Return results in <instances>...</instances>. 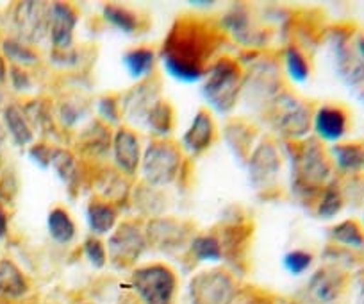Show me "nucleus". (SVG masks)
I'll return each mask as SVG.
<instances>
[{
    "mask_svg": "<svg viewBox=\"0 0 364 304\" xmlns=\"http://www.w3.org/2000/svg\"><path fill=\"white\" fill-rule=\"evenodd\" d=\"M211 34L198 22L178 20L161 52V65L171 79L184 85L200 83L211 56Z\"/></svg>",
    "mask_w": 364,
    "mask_h": 304,
    "instance_id": "obj_1",
    "label": "nucleus"
},
{
    "mask_svg": "<svg viewBox=\"0 0 364 304\" xmlns=\"http://www.w3.org/2000/svg\"><path fill=\"white\" fill-rule=\"evenodd\" d=\"M243 88V72L240 63L222 58L209 65L202 78V97L211 111L229 115L236 110Z\"/></svg>",
    "mask_w": 364,
    "mask_h": 304,
    "instance_id": "obj_2",
    "label": "nucleus"
},
{
    "mask_svg": "<svg viewBox=\"0 0 364 304\" xmlns=\"http://www.w3.org/2000/svg\"><path fill=\"white\" fill-rule=\"evenodd\" d=\"M332 177V162L316 138L304 140L299 150L293 152L291 183L293 192L299 195L318 194L323 190Z\"/></svg>",
    "mask_w": 364,
    "mask_h": 304,
    "instance_id": "obj_3",
    "label": "nucleus"
},
{
    "mask_svg": "<svg viewBox=\"0 0 364 304\" xmlns=\"http://www.w3.org/2000/svg\"><path fill=\"white\" fill-rule=\"evenodd\" d=\"M182 170V149L170 138H154L141 156V172L145 184L163 188L173 183Z\"/></svg>",
    "mask_w": 364,
    "mask_h": 304,
    "instance_id": "obj_4",
    "label": "nucleus"
},
{
    "mask_svg": "<svg viewBox=\"0 0 364 304\" xmlns=\"http://www.w3.org/2000/svg\"><path fill=\"white\" fill-rule=\"evenodd\" d=\"M273 129L286 140L299 142L309 138L313 129V111L304 100L282 92L268 108Z\"/></svg>",
    "mask_w": 364,
    "mask_h": 304,
    "instance_id": "obj_5",
    "label": "nucleus"
},
{
    "mask_svg": "<svg viewBox=\"0 0 364 304\" xmlns=\"http://www.w3.org/2000/svg\"><path fill=\"white\" fill-rule=\"evenodd\" d=\"M241 93L250 106H262L261 110H268L282 93V75L279 66L272 61L252 63L250 72L243 75Z\"/></svg>",
    "mask_w": 364,
    "mask_h": 304,
    "instance_id": "obj_6",
    "label": "nucleus"
},
{
    "mask_svg": "<svg viewBox=\"0 0 364 304\" xmlns=\"http://www.w3.org/2000/svg\"><path fill=\"white\" fill-rule=\"evenodd\" d=\"M132 288L145 304H171L177 281L171 268L154 263L132 272Z\"/></svg>",
    "mask_w": 364,
    "mask_h": 304,
    "instance_id": "obj_7",
    "label": "nucleus"
},
{
    "mask_svg": "<svg viewBox=\"0 0 364 304\" xmlns=\"http://www.w3.org/2000/svg\"><path fill=\"white\" fill-rule=\"evenodd\" d=\"M234 297V279L220 268L200 272L190 283L191 304H232Z\"/></svg>",
    "mask_w": 364,
    "mask_h": 304,
    "instance_id": "obj_8",
    "label": "nucleus"
},
{
    "mask_svg": "<svg viewBox=\"0 0 364 304\" xmlns=\"http://www.w3.org/2000/svg\"><path fill=\"white\" fill-rule=\"evenodd\" d=\"M146 246V235L139 224L122 222L107 239V254L117 267H129L138 261Z\"/></svg>",
    "mask_w": 364,
    "mask_h": 304,
    "instance_id": "obj_9",
    "label": "nucleus"
},
{
    "mask_svg": "<svg viewBox=\"0 0 364 304\" xmlns=\"http://www.w3.org/2000/svg\"><path fill=\"white\" fill-rule=\"evenodd\" d=\"M282 169L279 149L269 140L259 143L248 158V176L255 190H266L277 183Z\"/></svg>",
    "mask_w": 364,
    "mask_h": 304,
    "instance_id": "obj_10",
    "label": "nucleus"
},
{
    "mask_svg": "<svg viewBox=\"0 0 364 304\" xmlns=\"http://www.w3.org/2000/svg\"><path fill=\"white\" fill-rule=\"evenodd\" d=\"M161 99V85L156 79H145L129 90L122 99V117L131 125H143L152 108Z\"/></svg>",
    "mask_w": 364,
    "mask_h": 304,
    "instance_id": "obj_11",
    "label": "nucleus"
},
{
    "mask_svg": "<svg viewBox=\"0 0 364 304\" xmlns=\"http://www.w3.org/2000/svg\"><path fill=\"white\" fill-rule=\"evenodd\" d=\"M111 156L113 163L122 176H136L141 165V142H139L138 132L132 127H118L113 135V143H111Z\"/></svg>",
    "mask_w": 364,
    "mask_h": 304,
    "instance_id": "obj_12",
    "label": "nucleus"
},
{
    "mask_svg": "<svg viewBox=\"0 0 364 304\" xmlns=\"http://www.w3.org/2000/svg\"><path fill=\"white\" fill-rule=\"evenodd\" d=\"M77 27L75 9L65 2H55L48 8V38L55 52L72 48L73 33Z\"/></svg>",
    "mask_w": 364,
    "mask_h": 304,
    "instance_id": "obj_13",
    "label": "nucleus"
},
{
    "mask_svg": "<svg viewBox=\"0 0 364 304\" xmlns=\"http://www.w3.org/2000/svg\"><path fill=\"white\" fill-rule=\"evenodd\" d=\"M313 129L316 132V140L336 145L348 131V115L339 106L323 104L314 111Z\"/></svg>",
    "mask_w": 364,
    "mask_h": 304,
    "instance_id": "obj_14",
    "label": "nucleus"
},
{
    "mask_svg": "<svg viewBox=\"0 0 364 304\" xmlns=\"http://www.w3.org/2000/svg\"><path fill=\"white\" fill-rule=\"evenodd\" d=\"M213 140H215V120L208 110H198L190 127L182 135L181 149L186 150L188 154L198 156L213 145Z\"/></svg>",
    "mask_w": 364,
    "mask_h": 304,
    "instance_id": "obj_15",
    "label": "nucleus"
},
{
    "mask_svg": "<svg viewBox=\"0 0 364 304\" xmlns=\"http://www.w3.org/2000/svg\"><path fill=\"white\" fill-rule=\"evenodd\" d=\"M332 52L343 81L350 86H364V59L357 54L355 47H350L345 36H334Z\"/></svg>",
    "mask_w": 364,
    "mask_h": 304,
    "instance_id": "obj_16",
    "label": "nucleus"
},
{
    "mask_svg": "<svg viewBox=\"0 0 364 304\" xmlns=\"http://www.w3.org/2000/svg\"><path fill=\"white\" fill-rule=\"evenodd\" d=\"M146 243L161 247V249H173L178 246H190L191 239L188 227L177 220H150L146 227Z\"/></svg>",
    "mask_w": 364,
    "mask_h": 304,
    "instance_id": "obj_17",
    "label": "nucleus"
},
{
    "mask_svg": "<svg viewBox=\"0 0 364 304\" xmlns=\"http://www.w3.org/2000/svg\"><path fill=\"white\" fill-rule=\"evenodd\" d=\"M223 29L245 47H259L261 45V33L255 29L252 16L243 6H234L232 9L227 11V15L222 19Z\"/></svg>",
    "mask_w": 364,
    "mask_h": 304,
    "instance_id": "obj_18",
    "label": "nucleus"
},
{
    "mask_svg": "<svg viewBox=\"0 0 364 304\" xmlns=\"http://www.w3.org/2000/svg\"><path fill=\"white\" fill-rule=\"evenodd\" d=\"M16 26L26 40H41L48 34V8L38 2H26L16 9Z\"/></svg>",
    "mask_w": 364,
    "mask_h": 304,
    "instance_id": "obj_19",
    "label": "nucleus"
},
{
    "mask_svg": "<svg viewBox=\"0 0 364 304\" xmlns=\"http://www.w3.org/2000/svg\"><path fill=\"white\" fill-rule=\"evenodd\" d=\"M86 222L93 236L111 235L114 227L118 226V211L113 202L104 199H93L86 206Z\"/></svg>",
    "mask_w": 364,
    "mask_h": 304,
    "instance_id": "obj_20",
    "label": "nucleus"
},
{
    "mask_svg": "<svg viewBox=\"0 0 364 304\" xmlns=\"http://www.w3.org/2000/svg\"><path fill=\"white\" fill-rule=\"evenodd\" d=\"M307 292L313 304H332L341 292V276L332 268H321L311 278Z\"/></svg>",
    "mask_w": 364,
    "mask_h": 304,
    "instance_id": "obj_21",
    "label": "nucleus"
},
{
    "mask_svg": "<svg viewBox=\"0 0 364 304\" xmlns=\"http://www.w3.org/2000/svg\"><path fill=\"white\" fill-rule=\"evenodd\" d=\"M79 143L82 152H86V154H107L111 150V143H113V132H111L109 125L104 124L102 120H95L80 131Z\"/></svg>",
    "mask_w": 364,
    "mask_h": 304,
    "instance_id": "obj_22",
    "label": "nucleus"
},
{
    "mask_svg": "<svg viewBox=\"0 0 364 304\" xmlns=\"http://www.w3.org/2000/svg\"><path fill=\"white\" fill-rule=\"evenodd\" d=\"M331 162L345 174L364 172V145L360 143H336L331 147Z\"/></svg>",
    "mask_w": 364,
    "mask_h": 304,
    "instance_id": "obj_23",
    "label": "nucleus"
},
{
    "mask_svg": "<svg viewBox=\"0 0 364 304\" xmlns=\"http://www.w3.org/2000/svg\"><path fill=\"white\" fill-rule=\"evenodd\" d=\"M156 52H154V48L149 47L131 48V51L125 52L124 58H122V65L127 70L129 78L134 79V81L138 83L150 79V73L156 68Z\"/></svg>",
    "mask_w": 364,
    "mask_h": 304,
    "instance_id": "obj_24",
    "label": "nucleus"
},
{
    "mask_svg": "<svg viewBox=\"0 0 364 304\" xmlns=\"http://www.w3.org/2000/svg\"><path fill=\"white\" fill-rule=\"evenodd\" d=\"M47 229L50 239L59 246H66V243L73 242L77 235V227L72 215L63 208H54L48 213Z\"/></svg>",
    "mask_w": 364,
    "mask_h": 304,
    "instance_id": "obj_25",
    "label": "nucleus"
},
{
    "mask_svg": "<svg viewBox=\"0 0 364 304\" xmlns=\"http://www.w3.org/2000/svg\"><path fill=\"white\" fill-rule=\"evenodd\" d=\"M4 124L11 135L13 142L20 147H27L34 140V129L27 120L26 113L18 106H8L4 111Z\"/></svg>",
    "mask_w": 364,
    "mask_h": 304,
    "instance_id": "obj_26",
    "label": "nucleus"
},
{
    "mask_svg": "<svg viewBox=\"0 0 364 304\" xmlns=\"http://www.w3.org/2000/svg\"><path fill=\"white\" fill-rule=\"evenodd\" d=\"M173 110H171L170 104L166 100L159 99L156 103V106L152 108V111L149 113L145 122V127L149 129L152 135H156V138H170L171 131H173Z\"/></svg>",
    "mask_w": 364,
    "mask_h": 304,
    "instance_id": "obj_27",
    "label": "nucleus"
},
{
    "mask_svg": "<svg viewBox=\"0 0 364 304\" xmlns=\"http://www.w3.org/2000/svg\"><path fill=\"white\" fill-rule=\"evenodd\" d=\"M102 16L109 26H113L114 29L127 34V36H132V34L138 33V16H136V13H132L131 9L125 8V6L106 4L102 9Z\"/></svg>",
    "mask_w": 364,
    "mask_h": 304,
    "instance_id": "obj_28",
    "label": "nucleus"
},
{
    "mask_svg": "<svg viewBox=\"0 0 364 304\" xmlns=\"http://www.w3.org/2000/svg\"><path fill=\"white\" fill-rule=\"evenodd\" d=\"M190 251L193 258L202 263H218L223 260V249L220 239L215 235H197L191 239Z\"/></svg>",
    "mask_w": 364,
    "mask_h": 304,
    "instance_id": "obj_29",
    "label": "nucleus"
},
{
    "mask_svg": "<svg viewBox=\"0 0 364 304\" xmlns=\"http://www.w3.org/2000/svg\"><path fill=\"white\" fill-rule=\"evenodd\" d=\"M50 167L55 172V176L68 188H73L79 184V165H77L72 152H68L65 149H55Z\"/></svg>",
    "mask_w": 364,
    "mask_h": 304,
    "instance_id": "obj_30",
    "label": "nucleus"
},
{
    "mask_svg": "<svg viewBox=\"0 0 364 304\" xmlns=\"http://www.w3.org/2000/svg\"><path fill=\"white\" fill-rule=\"evenodd\" d=\"M27 292V283L22 272L13 261H0V293L9 297H20Z\"/></svg>",
    "mask_w": 364,
    "mask_h": 304,
    "instance_id": "obj_31",
    "label": "nucleus"
},
{
    "mask_svg": "<svg viewBox=\"0 0 364 304\" xmlns=\"http://www.w3.org/2000/svg\"><path fill=\"white\" fill-rule=\"evenodd\" d=\"M328 235L339 246L350 247V249H364V229L353 220L336 224L331 227Z\"/></svg>",
    "mask_w": 364,
    "mask_h": 304,
    "instance_id": "obj_32",
    "label": "nucleus"
},
{
    "mask_svg": "<svg viewBox=\"0 0 364 304\" xmlns=\"http://www.w3.org/2000/svg\"><path fill=\"white\" fill-rule=\"evenodd\" d=\"M284 59V70L288 73V78L296 85H304L307 83L311 75V66L304 52L299 47H288L282 54Z\"/></svg>",
    "mask_w": 364,
    "mask_h": 304,
    "instance_id": "obj_33",
    "label": "nucleus"
},
{
    "mask_svg": "<svg viewBox=\"0 0 364 304\" xmlns=\"http://www.w3.org/2000/svg\"><path fill=\"white\" fill-rule=\"evenodd\" d=\"M343 208V194L336 183H328L321 190L320 201H318V216L323 220H331L341 211Z\"/></svg>",
    "mask_w": 364,
    "mask_h": 304,
    "instance_id": "obj_34",
    "label": "nucleus"
},
{
    "mask_svg": "<svg viewBox=\"0 0 364 304\" xmlns=\"http://www.w3.org/2000/svg\"><path fill=\"white\" fill-rule=\"evenodd\" d=\"M4 54L8 56L13 63H16V66L33 65V63L38 61L36 52L31 51L26 43H22V41L18 40H6Z\"/></svg>",
    "mask_w": 364,
    "mask_h": 304,
    "instance_id": "obj_35",
    "label": "nucleus"
},
{
    "mask_svg": "<svg viewBox=\"0 0 364 304\" xmlns=\"http://www.w3.org/2000/svg\"><path fill=\"white\" fill-rule=\"evenodd\" d=\"M97 113L106 125H120L122 118H124L120 100L111 95H104L97 100Z\"/></svg>",
    "mask_w": 364,
    "mask_h": 304,
    "instance_id": "obj_36",
    "label": "nucleus"
},
{
    "mask_svg": "<svg viewBox=\"0 0 364 304\" xmlns=\"http://www.w3.org/2000/svg\"><path fill=\"white\" fill-rule=\"evenodd\" d=\"M82 249L90 263L95 268H104L107 263V247L99 236H87L82 243Z\"/></svg>",
    "mask_w": 364,
    "mask_h": 304,
    "instance_id": "obj_37",
    "label": "nucleus"
},
{
    "mask_svg": "<svg viewBox=\"0 0 364 304\" xmlns=\"http://www.w3.org/2000/svg\"><path fill=\"white\" fill-rule=\"evenodd\" d=\"M313 263V254L307 253L304 249L289 251L282 258V267L289 272L291 276H300L307 271Z\"/></svg>",
    "mask_w": 364,
    "mask_h": 304,
    "instance_id": "obj_38",
    "label": "nucleus"
},
{
    "mask_svg": "<svg viewBox=\"0 0 364 304\" xmlns=\"http://www.w3.org/2000/svg\"><path fill=\"white\" fill-rule=\"evenodd\" d=\"M86 106L80 103H77V100L73 99H68L65 100V104H61L59 106V122L65 125H68V127H73L75 124H79L80 118L86 117Z\"/></svg>",
    "mask_w": 364,
    "mask_h": 304,
    "instance_id": "obj_39",
    "label": "nucleus"
},
{
    "mask_svg": "<svg viewBox=\"0 0 364 304\" xmlns=\"http://www.w3.org/2000/svg\"><path fill=\"white\" fill-rule=\"evenodd\" d=\"M54 147H48L47 143H38V145L31 147L29 158L36 163L38 167L45 169V167L50 165L52 156H54Z\"/></svg>",
    "mask_w": 364,
    "mask_h": 304,
    "instance_id": "obj_40",
    "label": "nucleus"
},
{
    "mask_svg": "<svg viewBox=\"0 0 364 304\" xmlns=\"http://www.w3.org/2000/svg\"><path fill=\"white\" fill-rule=\"evenodd\" d=\"M6 233H8V215L0 208V239H4Z\"/></svg>",
    "mask_w": 364,
    "mask_h": 304,
    "instance_id": "obj_41",
    "label": "nucleus"
},
{
    "mask_svg": "<svg viewBox=\"0 0 364 304\" xmlns=\"http://www.w3.org/2000/svg\"><path fill=\"white\" fill-rule=\"evenodd\" d=\"M190 6H195V8L198 9H208V8H213L215 2H211V0H205V2H202V0H191Z\"/></svg>",
    "mask_w": 364,
    "mask_h": 304,
    "instance_id": "obj_42",
    "label": "nucleus"
},
{
    "mask_svg": "<svg viewBox=\"0 0 364 304\" xmlns=\"http://www.w3.org/2000/svg\"><path fill=\"white\" fill-rule=\"evenodd\" d=\"M355 51L360 58L364 59V36H357L355 40Z\"/></svg>",
    "mask_w": 364,
    "mask_h": 304,
    "instance_id": "obj_43",
    "label": "nucleus"
},
{
    "mask_svg": "<svg viewBox=\"0 0 364 304\" xmlns=\"http://www.w3.org/2000/svg\"><path fill=\"white\" fill-rule=\"evenodd\" d=\"M6 81V65H4V59L0 56V85Z\"/></svg>",
    "mask_w": 364,
    "mask_h": 304,
    "instance_id": "obj_44",
    "label": "nucleus"
},
{
    "mask_svg": "<svg viewBox=\"0 0 364 304\" xmlns=\"http://www.w3.org/2000/svg\"><path fill=\"white\" fill-rule=\"evenodd\" d=\"M4 138H6L4 127H2V124H0V147H2V143H4Z\"/></svg>",
    "mask_w": 364,
    "mask_h": 304,
    "instance_id": "obj_45",
    "label": "nucleus"
},
{
    "mask_svg": "<svg viewBox=\"0 0 364 304\" xmlns=\"http://www.w3.org/2000/svg\"><path fill=\"white\" fill-rule=\"evenodd\" d=\"M363 222H364V219H363Z\"/></svg>",
    "mask_w": 364,
    "mask_h": 304,
    "instance_id": "obj_46",
    "label": "nucleus"
}]
</instances>
